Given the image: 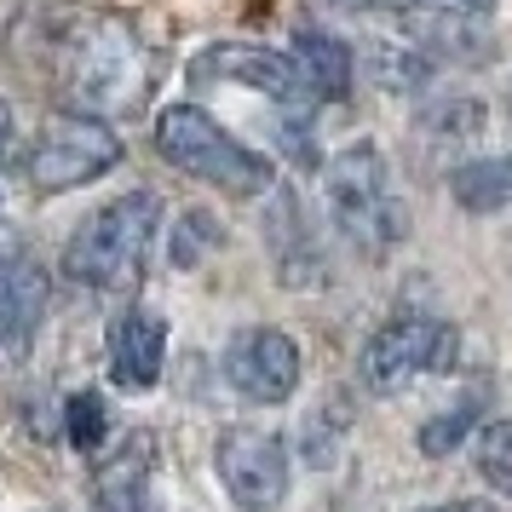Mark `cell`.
Listing matches in <instances>:
<instances>
[{"label": "cell", "mask_w": 512, "mask_h": 512, "mask_svg": "<svg viewBox=\"0 0 512 512\" xmlns=\"http://www.w3.org/2000/svg\"><path fill=\"white\" fill-rule=\"evenodd\" d=\"M58 81L81 110H133L150 87V64L121 18H81L58 35Z\"/></svg>", "instance_id": "obj_1"}, {"label": "cell", "mask_w": 512, "mask_h": 512, "mask_svg": "<svg viewBox=\"0 0 512 512\" xmlns=\"http://www.w3.org/2000/svg\"><path fill=\"white\" fill-rule=\"evenodd\" d=\"M156 225H162V202L150 190L116 196L110 208H98L75 231V242L64 248V271L75 282H87V288H133L144 277Z\"/></svg>", "instance_id": "obj_2"}, {"label": "cell", "mask_w": 512, "mask_h": 512, "mask_svg": "<svg viewBox=\"0 0 512 512\" xmlns=\"http://www.w3.org/2000/svg\"><path fill=\"white\" fill-rule=\"evenodd\" d=\"M156 150H162L173 167H185L190 179H208V185L231 190V196H259V190H271V162L254 156L248 144H236L208 110H196V104H173L162 110L156 121Z\"/></svg>", "instance_id": "obj_3"}, {"label": "cell", "mask_w": 512, "mask_h": 512, "mask_svg": "<svg viewBox=\"0 0 512 512\" xmlns=\"http://www.w3.org/2000/svg\"><path fill=\"white\" fill-rule=\"evenodd\" d=\"M328 208H334V225L357 242V248H392L403 236V208L392 202V185H386V162L374 144H351L346 156L328 162Z\"/></svg>", "instance_id": "obj_4"}, {"label": "cell", "mask_w": 512, "mask_h": 512, "mask_svg": "<svg viewBox=\"0 0 512 512\" xmlns=\"http://www.w3.org/2000/svg\"><path fill=\"white\" fill-rule=\"evenodd\" d=\"M121 162V139L104 127V121L93 116H58L41 127V139H35V150H29V185L35 190H75L87 185V179H98V173H110V167Z\"/></svg>", "instance_id": "obj_5"}, {"label": "cell", "mask_w": 512, "mask_h": 512, "mask_svg": "<svg viewBox=\"0 0 512 512\" xmlns=\"http://www.w3.org/2000/svg\"><path fill=\"white\" fill-rule=\"evenodd\" d=\"M449 351H455V328L432 323V317H392L386 328H374L369 346H363V386L369 392H403L415 386L426 369H449Z\"/></svg>", "instance_id": "obj_6"}, {"label": "cell", "mask_w": 512, "mask_h": 512, "mask_svg": "<svg viewBox=\"0 0 512 512\" xmlns=\"http://www.w3.org/2000/svg\"><path fill=\"white\" fill-rule=\"evenodd\" d=\"M219 478L242 512H277L288 495V449L277 432L259 426H231L219 438Z\"/></svg>", "instance_id": "obj_7"}, {"label": "cell", "mask_w": 512, "mask_h": 512, "mask_svg": "<svg viewBox=\"0 0 512 512\" xmlns=\"http://www.w3.org/2000/svg\"><path fill=\"white\" fill-rule=\"evenodd\" d=\"M225 374L254 403H288L300 386V346L282 328H242L225 351Z\"/></svg>", "instance_id": "obj_8"}, {"label": "cell", "mask_w": 512, "mask_h": 512, "mask_svg": "<svg viewBox=\"0 0 512 512\" xmlns=\"http://www.w3.org/2000/svg\"><path fill=\"white\" fill-rule=\"evenodd\" d=\"M190 81H236V87H254V93H271L282 104H300L305 81L294 70V58H282L271 47H248V41H231V47H208L196 64H190Z\"/></svg>", "instance_id": "obj_9"}, {"label": "cell", "mask_w": 512, "mask_h": 512, "mask_svg": "<svg viewBox=\"0 0 512 512\" xmlns=\"http://www.w3.org/2000/svg\"><path fill=\"white\" fill-rule=\"evenodd\" d=\"M162 357H167V323L156 311H127L110 328V374L127 392H150L162 380Z\"/></svg>", "instance_id": "obj_10"}, {"label": "cell", "mask_w": 512, "mask_h": 512, "mask_svg": "<svg viewBox=\"0 0 512 512\" xmlns=\"http://www.w3.org/2000/svg\"><path fill=\"white\" fill-rule=\"evenodd\" d=\"M47 311V277L29 259H0V340L24 346Z\"/></svg>", "instance_id": "obj_11"}, {"label": "cell", "mask_w": 512, "mask_h": 512, "mask_svg": "<svg viewBox=\"0 0 512 512\" xmlns=\"http://www.w3.org/2000/svg\"><path fill=\"white\" fill-rule=\"evenodd\" d=\"M294 70H300L311 98H328V104H334V98L351 93V52H346V41H334L328 29L305 24L300 35H294Z\"/></svg>", "instance_id": "obj_12"}, {"label": "cell", "mask_w": 512, "mask_h": 512, "mask_svg": "<svg viewBox=\"0 0 512 512\" xmlns=\"http://www.w3.org/2000/svg\"><path fill=\"white\" fill-rule=\"evenodd\" d=\"M93 489L104 512H150V438L121 443L116 461H98Z\"/></svg>", "instance_id": "obj_13"}, {"label": "cell", "mask_w": 512, "mask_h": 512, "mask_svg": "<svg viewBox=\"0 0 512 512\" xmlns=\"http://www.w3.org/2000/svg\"><path fill=\"white\" fill-rule=\"evenodd\" d=\"M472 461H478V478H484L489 489L512 495V420H495V426H484V432H478V443H472Z\"/></svg>", "instance_id": "obj_14"}, {"label": "cell", "mask_w": 512, "mask_h": 512, "mask_svg": "<svg viewBox=\"0 0 512 512\" xmlns=\"http://www.w3.org/2000/svg\"><path fill=\"white\" fill-rule=\"evenodd\" d=\"M455 202L472 213H489L507 202V185H501V162H478V167H461L455 173Z\"/></svg>", "instance_id": "obj_15"}, {"label": "cell", "mask_w": 512, "mask_h": 512, "mask_svg": "<svg viewBox=\"0 0 512 512\" xmlns=\"http://www.w3.org/2000/svg\"><path fill=\"white\" fill-rule=\"evenodd\" d=\"M64 415H70V443L81 455H93L98 443H104V397L98 392H75L64 403Z\"/></svg>", "instance_id": "obj_16"}, {"label": "cell", "mask_w": 512, "mask_h": 512, "mask_svg": "<svg viewBox=\"0 0 512 512\" xmlns=\"http://www.w3.org/2000/svg\"><path fill=\"white\" fill-rule=\"evenodd\" d=\"M472 420H478V409H472V403H455V409L432 415L426 426H420V449H426V455H449V449L472 432Z\"/></svg>", "instance_id": "obj_17"}, {"label": "cell", "mask_w": 512, "mask_h": 512, "mask_svg": "<svg viewBox=\"0 0 512 512\" xmlns=\"http://www.w3.org/2000/svg\"><path fill=\"white\" fill-rule=\"evenodd\" d=\"M346 12H409V0H334Z\"/></svg>", "instance_id": "obj_18"}, {"label": "cell", "mask_w": 512, "mask_h": 512, "mask_svg": "<svg viewBox=\"0 0 512 512\" xmlns=\"http://www.w3.org/2000/svg\"><path fill=\"white\" fill-rule=\"evenodd\" d=\"M6 139H12V110H6V98H0V150H6Z\"/></svg>", "instance_id": "obj_19"}, {"label": "cell", "mask_w": 512, "mask_h": 512, "mask_svg": "<svg viewBox=\"0 0 512 512\" xmlns=\"http://www.w3.org/2000/svg\"><path fill=\"white\" fill-rule=\"evenodd\" d=\"M455 6H466V12H489L495 0H455Z\"/></svg>", "instance_id": "obj_20"}, {"label": "cell", "mask_w": 512, "mask_h": 512, "mask_svg": "<svg viewBox=\"0 0 512 512\" xmlns=\"http://www.w3.org/2000/svg\"><path fill=\"white\" fill-rule=\"evenodd\" d=\"M501 185H507V202H512V156L501 162Z\"/></svg>", "instance_id": "obj_21"}]
</instances>
